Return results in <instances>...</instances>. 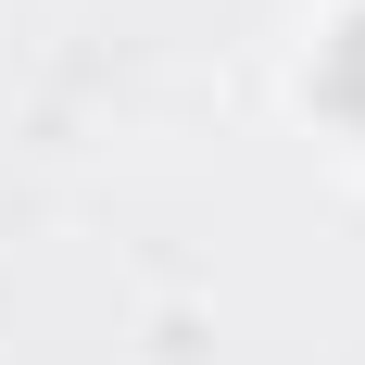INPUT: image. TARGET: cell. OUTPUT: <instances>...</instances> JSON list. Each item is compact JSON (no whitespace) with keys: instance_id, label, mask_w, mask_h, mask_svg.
Returning <instances> with one entry per match:
<instances>
[{"instance_id":"1","label":"cell","mask_w":365,"mask_h":365,"mask_svg":"<svg viewBox=\"0 0 365 365\" xmlns=\"http://www.w3.org/2000/svg\"><path fill=\"white\" fill-rule=\"evenodd\" d=\"M315 88H328V113H353V126H365V13L315 51Z\"/></svg>"}]
</instances>
